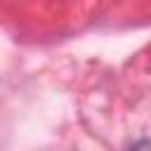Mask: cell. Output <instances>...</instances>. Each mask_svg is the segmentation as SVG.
Returning a JSON list of instances; mask_svg holds the SVG:
<instances>
[{
	"label": "cell",
	"mask_w": 151,
	"mask_h": 151,
	"mask_svg": "<svg viewBox=\"0 0 151 151\" xmlns=\"http://www.w3.org/2000/svg\"><path fill=\"white\" fill-rule=\"evenodd\" d=\"M127 151H146V139H139L137 144H132Z\"/></svg>",
	"instance_id": "obj_1"
}]
</instances>
